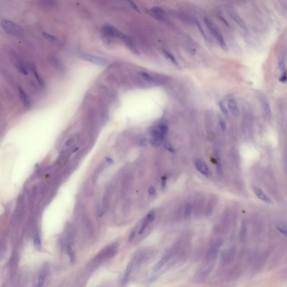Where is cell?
Returning <instances> with one entry per match:
<instances>
[{
    "mask_svg": "<svg viewBox=\"0 0 287 287\" xmlns=\"http://www.w3.org/2000/svg\"><path fill=\"white\" fill-rule=\"evenodd\" d=\"M204 21L205 24L206 25L209 30L214 35L215 38H216L220 47L224 51L227 52L228 51L227 44L226 43L222 34H221V33L219 32V30L216 28V26L213 24V23L208 19L205 18Z\"/></svg>",
    "mask_w": 287,
    "mask_h": 287,
    "instance_id": "1",
    "label": "cell"
},
{
    "mask_svg": "<svg viewBox=\"0 0 287 287\" xmlns=\"http://www.w3.org/2000/svg\"><path fill=\"white\" fill-rule=\"evenodd\" d=\"M1 24L5 32L11 35L19 36L23 34V29L15 24L13 21L9 20L3 19L1 21Z\"/></svg>",
    "mask_w": 287,
    "mask_h": 287,
    "instance_id": "2",
    "label": "cell"
},
{
    "mask_svg": "<svg viewBox=\"0 0 287 287\" xmlns=\"http://www.w3.org/2000/svg\"><path fill=\"white\" fill-rule=\"evenodd\" d=\"M103 32L105 34L111 37L120 38L123 41H125L127 38V37H128L127 35L122 33L120 31L115 28L114 26L110 25H107L104 26L103 28Z\"/></svg>",
    "mask_w": 287,
    "mask_h": 287,
    "instance_id": "3",
    "label": "cell"
},
{
    "mask_svg": "<svg viewBox=\"0 0 287 287\" xmlns=\"http://www.w3.org/2000/svg\"><path fill=\"white\" fill-rule=\"evenodd\" d=\"M81 58L85 61L99 65H106L108 64V61L104 58L90 54H83L81 56Z\"/></svg>",
    "mask_w": 287,
    "mask_h": 287,
    "instance_id": "4",
    "label": "cell"
},
{
    "mask_svg": "<svg viewBox=\"0 0 287 287\" xmlns=\"http://www.w3.org/2000/svg\"><path fill=\"white\" fill-rule=\"evenodd\" d=\"M195 164L196 170L203 175L208 177H209L211 175V171L204 161L198 159L195 161Z\"/></svg>",
    "mask_w": 287,
    "mask_h": 287,
    "instance_id": "5",
    "label": "cell"
},
{
    "mask_svg": "<svg viewBox=\"0 0 287 287\" xmlns=\"http://www.w3.org/2000/svg\"><path fill=\"white\" fill-rule=\"evenodd\" d=\"M164 136L161 133L159 130H155L151 132V144L153 145L159 146L162 143Z\"/></svg>",
    "mask_w": 287,
    "mask_h": 287,
    "instance_id": "6",
    "label": "cell"
},
{
    "mask_svg": "<svg viewBox=\"0 0 287 287\" xmlns=\"http://www.w3.org/2000/svg\"><path fill=\"white\" fill-rule=\"evenodd\" d=\"M227 106L230 112H231L234 116H239V110L235 99L233 98L228 99L227 101Z\"/></svg>",
    "mask_w": 287,
    "mask_h": 287,
    "instance_id": "7",
    "label": "cell"
},
{
    "mask_svg": "<svg viewBox=\"0 0 287 287\" xmlns=\"http://www.w3.org/2000/svg\"><path fill=\"white\" fill-rule=\"evenodd\" d=\"M253 191L258 198L264 201V203H266L267 204H270L272 203V200L267 195L264 193V192L261 189H258L256 187H254Z\"/></svg>",
    "mask_w": 287,
    "mask_h": 287,
    "instance_id": "8",
    "label": "cell"
},
{
    "mask_svg": "<svg viewBox=\"0 0 287 287\" xmlns=\"http://www.w3.org/2000/svg\"><path fill=\"white\" fill-rule=\"evenodd\" d=\"M19 93L20 98L21 102L23 103V104L26 108H29L30 107H31L32 103L29 98L26 95V94L21 88H19Z\"/></svg>",
    "mask_w": 287,
    "mask_h": 287,
    "instance_id": "9",
    "label": "cell"
},
{
    "mask_svg": "<svg viewBox=\"0 0 287 287\" xmlns=\"http://www.w3.org/2000/svg\"><path fill=\"white\" fill-rule=\"evenodd\" d=\"M230 15L231 18H232V19L234 20V21L237 24L239 25V26L242 29L244 30L247 29L246 25L244 23L243 20L242 19V18L238 14H237L236 13H235L234 12H232L230 13Z\"/></svg>",
    "mask_w": 287,
    "mask_h": 287,
    "instance_id": "10",
    "label": "cell"
},
{
    "mask_svg": "<svg viewBox=\"0 0 287 287\" xmlns=\"http://www.w3.org/2000/svg\"><path fill=\"white\" fill-rule=\"evenodd\" d=\"M262 107L265 116L268 117V118H270L272 117V110L269 103L266 99H263L262 101Z\"/></svg>",
    "mask_w": 287,
    "mask_h": 287,
    "instance_id": "11",
    "label": "cell"
},
{
    "mask_svg": "<svg viewBox=\"0 0 287 287\" xmlns=\"http://www.w3.org/2000/svg\"><path fill=\"white\" fill-rule=\"evenodd\" d=\"M50 62L51 63V65L57 71H59V72H61V73H62L64 71L63 66L58 59H56L55 57H51V58H50Z\"/></svg>",
    "mask_w": 287,
    "mask_h": 287,
    "instance_id": "12",
    "label": "cell"
},
{
    "mask_svg": "<svg viewBox=\"0 0 287 287\" xmlns=\"http://www.w3.org/2000/svg\"><path fill=\"white\" fill-rule=\"evenodd\" d=\"M168 260H169V257L168 256H166L162 258L154 266V270H153L154 272H157L159 271L161 269L166 265L168 261Z\"/></svg>",
    "mask_w": 287,
    "mask_h": 287,
    "instance_id": "13",
    "label": "cell"
},
{
    "mask_svg": "<svg viewBox=\"0 0 287 287\" xmlns=\"http://www.w3.org/2000/svg\"><path fill=\"white\" fill-rule=\"evenodd\" d=\"M151 11L154 15H156V16L159 18H163V17L166 15V12L164 10L158 6L152 7Z\"/></svg>",
    "mask_w": 287,
    "mask_h": 287,
    "instance_id": "14",
    "label": "cell"
},
{
    "mask_svg": "<svg viewBox=\"0 0 287 287\" xmlns=\"http://www.w3.org/2000/svg\"><path fill=\"white\" fill-rule=\"evenodd\" d=\"M132 269V263H130L128 265V266H127V267L126 272H125L124 277H123L122 283H125L127 282V281L128 280V278H129L130 275H131Z\"/></svg>",
    "mask_w": 287,
    "mask_h": 287,
    "instance_id": "15",
    "label": "cell"
},
{
    "mask_svg": "<svg viewBox=\"0 0 287 287\" xmlns=\"http://www.w3.org/2000/svg\"><path fill=\"white\" fill-rule=\"evenodd\" d=\"M163 54H164V56H166L167 59H168L170 62L172 63H173L175 65H176V66L178 65V62H177L176 59L172 54H170L169 52L167 51L166 50H163Z\"/></svg>",
    "mask_w": 287,
    "mask_h": 287,
    "instance_id": "16",
    "label": "cell"
},
{
    "mask_svg": "<svg viewBox=\"0 0 287 287\" xmlns=\"http://www.w3.org/2000/svg\"><path fill=\"white\" fill-rule=\"evenodd\" d=\"M196 25H197V27L198 29L199 30L200 32V33L201 34V35H202L203 37L204 38V39L205 40V41L208 42V41H209V39H208V37L206 36V35L205 34L203 28H202L201 25L200 24V23L199 21L198 20H196Z\"/></svg>",
    "mask_w": 287,
    "mask_h": 287,
    "instance_id": "17",
    "label": "cell"
},
{
    "mask_svg": "<svg viewBox=\"0 0 287 287\" xmlns=\"http://www.w3.org/2000/svg\"><path fill=\"white\" fill-rule=\"evenodd\" d=\"M46 277V274L44 272H42L39 275V280L37 287H43L44 286L45 280Z\"/></svg>",
    "mask_w": 287,
    "mask_h": 287,
    "instance_id": "18",
    "label": "cell"
},
{
    "mask_svg": "<svg viewBox=\"0 0 287 287\" xmlns=\"http://www.w3.org/2000/svg\"><path fill=\"white\" fill-rule=\"evenodd\" d=\"M277 228L280 232L284 234V235L287 234V227L286 225L283 222H280L277 225Z\"/></svg>",
    "mask_w": 287,
    "mask_h": 287,
    "instance_id": "19",
    "label": "cell"
},
{
    "mask_svg": "<svg viewBox=\"0 0 287 287\" xmlns=\"http://www.w3.org/2000/svg\"><path fill=\"white\" fill-rule=\"evenodd\" d=\"M246 231H247V225L245 222H243L240 231V237L242 239H245V237L246 235Z\"/></svg>",
    "mask_w": 287,
    "mask_h": 287,
    "instance_id": "20",
    "label": "cell"
},
{
    "mask_svg": "<svg viewBox=\"0 0 287 287\" xmlns=\"http://www.w3.org/2000/svg\"><path fill=\"white\" fill-rule=\"evenodd\" d=\"M220 246V245H219L218 243H217L214 244V246H213L211 251H210V256H214L216 255V254L218 253Z\"/></svg>",
    "mask_w": 287,
    "mask_h": 287,
    "instance_id": "21",
    "label": "cell"
},
{
    "mask_svg": "<svg viewBox=\"0 0 287 287\" xmlns=\"http://www.w3.org/2000/svg\"><path fill=\"white\" fill-rule=\"evenodd\" d=\"M191 213V206L190 204H187L185 206V213H184L185 218L186 219L190 217Z\"/></svg>",
    "mask_w": 287,
    "mask_h": 287,
    "instance_id": "22",
    "label": "cell"
},
{
    "mask_svg": "<svg viewBox=\"0 0 287 287\" xmlns=\"http://www.w3.org/2000/svg\"><path fill=\"white\" fill-rule=\"evenodd\" d=\"M219 108H220V110H221V111L224 114V115L227 116V115H228V111L227 108L225 107L224 103L222 101H221L220 102H219Z\"/></svg>",
    "mask_w": 287,
    "mask_h": 287,
    "instance_id": "23",
    "label": "cell"
},
{
    "mask_svg": "<svg viewBox=\"0 0 287 287\" xmlns=\"http://www.w3.org/2000/svg\"><path fill=\"white\" fill-rule=\"evenodd\" d=\"M43 35L44 37H45L48 40L51 42H54L57 40L56 38L51 34H48V33H43Z\"/></svg>",
    "mask_w": 287,
    "mask_h": 287,
    "instance_id": "24",
    "label": "cell"
},
{
    "mask_svg": "<svg viewBox=\"0 0 287 287\" xmlns=\"http://www.w3.org/2000/svg\"><path fill=\"white\" fill-rule=\"evenodd\" d=\"M159 131H161V133L165 136L166 135V134H167L168 132V127L166 125L164 124H162L160 125L159 126Z\"/></svg>",
    "mask_w": 287,
    "mask_h": 287,
    "instance_id": "25",
    "label": "cell"
},
{
    "mask_svg": "<svg viewBox=\"0 0 287 287\" xmlns=\"http://www.w3.org/2000/svg\"><path fill=\"white\" fill-rule=\"evenodd\" d=\"M278 68H279V70L281 71H283L284 68H285V61H284L283 59H280L279 60L278 62Z\"/></svg>",
    "mask_w": 287,
    "mask_h": 287,
    "instance_id": "26",
    "label": "cell"
},
{
    "mask_svg": "<svg viewBox=\"0 0 287 287\" xmlns=\"http://www.w3.org/2000/svg\"><path fill=\"white\" fill-rule=\"evenodd\" d=\"M68 253L70 256V259H71V261L72 262V263H73L74 261H75V254L73 253V251L71 248H68Z\"/></svg>",
    "mask_w": 287,
    "mask_h": 287,
    "instance_id": "27",
    "label": "cell"
},
{
    "mask_svg": "<svg viewBox=\"0 0 287 287\" xmlns=\"http://www.w3.org/2000/svg\"><path fill=\"white\" fill-rule=\"evenodd\" d=\"M141 75H142V77L144 78V80H145L149 81H150L153 80V78L151 77V76H150L148 73H142Z\"/></svg>",
    "mask_w": 287,
    "mask_h": 287,
    "instance_id": "28",
    "label": "cell"
},
{
    "mask_svg": "<svg viewBox=\"0 0 287 287\" xmlns=\"http://www.w3.org/2000/svg\"><path fill=\"white\" fill-rule=\"evenodd\" d=\"M279 81L281 82V83H284L286 82L287 81V72H286V70H285L284 71V73H283V75L281 76V77L279 79Z\"/></svg>",
    "mask_w": 287,
    "mask_h": 287,
    "instance_id": "29",
    "label": "cell"
},
{
    "mask_svg": "<svg viewBox=\"0 0 287 287\" xmlns=\"http://www.w3.org/2000/svg\"><path fill=\"white\" fill-rule=\"evenodd\" d=\"M129 3L130 4V5H131L132 7L133 8V9L135 10L136 12H139V13H140V11L139 10V7L137 6V5H136L134 2H132V1H129Z\"/></svg>",
    "mask_w": 287,
    "mask_h": 287,
    "instance_id": "30",
    "label": "cell"
},
{
    "mask_svg": "<svg viewBox=\"0 0 287 287\" xmlns=\"http://www.w3.org/2000/svg\"><path fill=\"white\" fill-rule=\"evenodd\" d=\"M33 72H34V75H35V78H36V79H37V80H38V82L39 83V84H40V85H42V84H43V82H42V80H41L40 78L39 77V75H38V73H37V71H36V70H35V69L33 70Z\"/></svg>",
    "mask_w": 287,
    "mask_h": 287,
    "instance_id": "31",
    "label": "cell"
},
{
    "mask_svg": "<svg viewBox=\"0 0 287 287\" xmlns=\"http://www.w3.org/2000/svg\"><path fill=\"white\" fill-rule=\"evenodd\" d=\"M166 177H163L162 178H161V187L163 189H164L165 187H166Z\"/></svg>",
    "mask_w": 287,
    "mask_h": 287,
    "instance_id": "32",
    "label": "cell"
},
{
    "mask_svg": "<svg viewBox=\"0 0 287 287\" xmlns=\"http://www.w3.org/2000/svg\"><path fill=\"white\" fill-rule=\"evenodd\" d=\"M135 236V231H133L132 232H131V233L130 234V236H129V238H128V241L129 242H131V241H132V240L134 239Z\"/></svg>",
    "mask_w": 287,
    "mask_h": 287,
    "instance_id": "33",
    "label": "cell"
},
{
    "mask_svg": "<svg viewBox=\"0 0 287 287\" xmlns=\"http://www.w3.org/2000/svg\"><path fill=\"white\" fill-rule=\"evenodd\" d=\"M149 194L151 195V196H154V195H156V194L155 189L153 188V187H150V188L149 189Z\"/></svg>",
    "mask_w": 287,
    "mask_h": 287,
    "instance_id": "34",
    "label": "cell"
},
{
    "mask_svg": "<svg viewBox=\"0 0 287 287\" xmlns=\"http://www.w3.org/2000/svg\"><path fill=\"white\" fill-rule=\"evenodd\" d=\"M34 244H35V246L37 247V248H39L40 247V240L39 239H36L34 241Z\"/></svg>",
    "mask_w": 287,
    "mask_h": 287,
    "instance_id": "35",
    "label": "cell"
},
{
    "mask_svg": "<svg viewBox=\"0 0 287 287\" xmlns=\"http://www.w3.org/2000/svg\"><path fill=\"white\" fill-rule=\"evenodd\" d=\"M165 147H166V148L167 150H168L170 151V152H174V151H175L174 149H173L172 146H170V144H166V145H165Z\"/></svg>",
    "mask_w": 287,
    "mask_h": 287,
    "instance_id": "36",
    "label": "cell"
},
{
    "mask_svg": "<svg viewBox=\"0 0 287 287\" xmlns=\"http://www.w3.org/2000/svg\"><path fill=\"white\" fill-rule=\"evenodd\" d=\"M220 127L222 128V129L223 130H225V128H226V125H225V123H224L223 121H220Z\"/></svg>",
    "mask_w": 287,
    "mask_h": 287,
    "instance_id": "37",
    "label": "cell"
},
{
    "mask_svg": "<svg viewBox=\"0 0 287 287\" xmlns=\"http://www.w3.org/2000/svg\"><path fill=\"white\" fill-rule=\"evenodd\" d=\"M219 19L221 20H222V21L223 22V23H224V24H225L227 26H228V24L227 21L225 20L224 19V18H223V17H222V16H219Z\"/></svg>",
    "mask_w": 287,
    "mask_h": 287,
    "instance_id": "38",
    "label": "cell"
},
{
    "mask_svg": "<svg viewBox=\"0 0 287 287\" xmlns=\"http://www.w3.org/2000/svg\"><path fill=\"white\" fill-rule=\"evenodd\" d=\"M106 161H107V162L109 163V164H112L113 163V161H112V159L109 158H106Z\"/></svg>",
    "mask_w": 287,
    "mask_h": 287,
    "instance_id": "39",
    "label": "cell"
}]
</instances>
